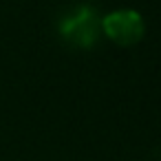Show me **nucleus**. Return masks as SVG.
Returning <instances> with one entry per match:
<instances>
[{"label": "nucleus", "instance_id": "2", "mask_svg": "<svg viewBox=\"0 0 161 161\" xmlns=\"http://www.w3.org/2000/svg\"><path fill=\"white\" fill-rule=\"evenodd\" d=\"M102 33L119 47H132L143 38L146 22L135 9H117L102 18Z\"/></svg>", "mask_w": 161, "mask_h": 161}, {"label": "nucleus", "instance_id": "1", "mask_svg": "<svg viewBox=\"0 0 161 161\" xmlns=\"http://www.w3.org/2000/svg\"><path fill=\"white\" fill-rule=\"evenodd\" d=\"M58 31L64 42H69L75 49H88L95 44L99 31H102V20L97 18V11L88 5H75L66 9L58 22Z\"/></svg>", "mask_w": 161, "mask_h": 161}]
</instances>
